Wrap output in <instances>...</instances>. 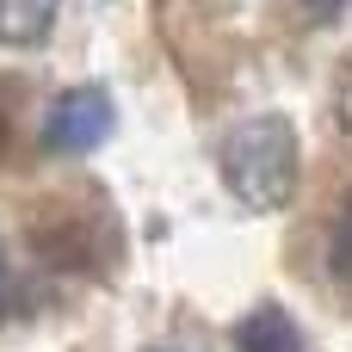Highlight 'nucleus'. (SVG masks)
<instances>
[{
    "mask_svg": "<svg viewBox=\"0 0 352 352\" xmlns=\"http://www.w3.org/2000/svg\"><path fill=\"white\" fill-rule=\"evenodd\" d=\"M217 179L223 192L254 210V217H272L297 198V179H303V136L285 111H254L241 118L223 148H217Z\"/></svg>",
    "mask_w": 352,
    "mask_h": 352,
    "instance_id": "f257e3e1",
    "label": "nucleus"
},
{
    "mask_svg": "<svg viewBox=\"0 0 352 352\" xmlns=\"http://www.w3.org/2000/svg\"><path fill=\"white\" fill-rule=\"evenodd\" d=\"M31 248H37L50 266H62V272L105 266V254H111V217L99 210V217L87 223L74 198H50V204L31 210Z\"/></svg>",
    "mask_w": 352,
    "mask_h": 352,
    "instance_id": "f03ea898",
    "label": "nucleus"
},
{
    "mask_svg": "<svg viewBox=\"0 0 352 352\" xmlns=\"http://www.w3.org/2000/svg\"><path fill=\"white\" fill-rule=\"evenodd\" d=\"M111 130H118V99H111L99 80H80V87L56 93L50 111H43V148H50V155H68V161L105 148Z\"/></svg>",
    "mask_w": 352,
    "mask_h": 352,
    "instance_id": "7ed1b4c3",
    "label": "nucleus"
},
{
    "mask_svg": "<svg viewBox=\"0 0 352 352\" xmlns=\"http://www.w3.org/2000/svg\"><path fill=\"white\" fill-rule=\"evenodd\" d=\"M235 352H303V328L291 322V309L260 303L235 322Z\"/></svg>",
    "mask_w": 352,
    "mask_h": 352,
    "instance_id": "20e7f679",
    "label": "nucleus"
},
{
    "mask_svg": "<svg viewBox=\"0 0 352 352\" xmlns=\"http://www.w3.org/2000/svg\"><path fill=\"white\" fill-rule=\"evenodd\" d=\"M62 0H0V43L6 50H37L56 25Z\"/></svg>",
    "mask_w": 352,
    "mask_h": 352,
    "instance_id": "39448f33",
    "label": "nucleus"
},
{
    "mask_svg": "<svg viewBox=\"0 0 352 352\" xmlns=\"http://www.w3.org/2000/svg\"><path fill=\"white\" fill-rule=\"evenodd\" d=\"M328 272L352 285V192L340 198V210H334V223H328Z\"/></svg>",
    "mask_w": 352,
    "mask_h": 352,
    "instance_id": "423d86ee",
    "label": "nucleus"
},
{
    "mask_svg": "<svg viewBox=\"0 0 352 352\" xmlns=\"http://www.w3.org/2000/svg\"><path fill=\"white\" fill-rule=\"evenodd\" d=\"M334 118L352 136V50H340V62H334Z\"/></svg>",
    "mask_w": 352,
    "mask_h": 352,
    "instance_id": "0eeeda50",
    "label": "nucleus"
},
{
    "mask_svg": "<svg viewBox=\"0 0 352 352\" xmlns=\"http://www.w3.org/2000/svg\"><path fill=\"white\" fill-rule=\"evenodd\" d=\"M340 6H346V0H309V12H316V19H334Z\"/></svg>",
    "mask_w": 352,
    "mask_h": 352,
    "instance_id": "6e6552de",
    "label": "nucleus"
},
{
    "mask_svg": "<svg viewBox=\"0 0 352 352\" xmlns=\"http://www.w3.org/2000/svg\"><path fill=\"white\" fill-rule=\"evenodd\" d=\"M0 285H6V266H0Z\"/></svg>",
    "mask_w": 352,
    "mask_h": 352,
    "instance_id": "1a4fd4ad",
    "label": "nucleus"
},
{
    "mask_svg": "<svg viewBox=\"0 0 352 352\" xmlns=\"http://www.w3.org/2000/svg\"><path fill=\"white\" fill-rule=\"evenodd\" d=\"M148 352H167V346H148Z\"/></svg>",
    "mask_w": 352,
    "mask_h": 352,
    "instance_id": "9d476101",
    "label": "nucleus"
}]
</instances>
